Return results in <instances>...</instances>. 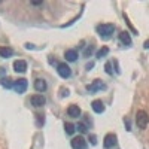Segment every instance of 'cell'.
<instances>
[{
  "label": "cell",
  "mask_w": 149,
  "mask_h": 149,
  "mask_svg": "<svg viewBox=\"0 0 149 149\" xmlns=\"http://www.w3.org/2000/svg\"><path fill=\"white\" fill-rule=\"evenodd\" d=\"M116 143H118V140H116V136L113 133H109V134L104 136V142H103L104 149H112Z\"/></svg>",
  "instance_id": "cell-7"
},
{
  "label": "cell",
  "mask_w": 149,
  "mask_h": 149,
  "mask_svg": "<svg viewBox=\"0 0 149 149\" xmlns=\"http://www.w3.org/2000/svg\"><path fill=\"white\" fill-rule=\"evenodd\" d=\"M90 140H91V145H97V139H95V136H90Z\"/></svg>",
  "instance_id": "cell-23"
},
{
  "label": "cell",
  "mask_w": 149,
  "mask_h": 149,
  "mask_svg": "<svg viewBox=\"0 0 149 149\" xmlns=\"http://www.w3.org/2000/svg\"><path fill=\"white\" fill-rule=\"evenodd\" d=\"M0 84H2V86H3V88H6V90L14 88V82H12L10 78H2V79H0Z\"/></svg>",
  "instance_id": "cell-16"
},
{
  "label": "cell",
  "mask_w": 149,
  "mask_h": 149,
  "mask_svg": "<svg viewBox=\"0 0 149 149\" xmlns=\"http://www.w3.org/2000/svg\"><path fill=\"white\" fill-rule=\"evenodd\" d=\"M27 86H29V84H27V79H24V78L14 81V90H15V91H17L18 94H22V93H26Z\"/></svg>",
  "instance_id": "cell-4"
},
{
  "label": "cell",
  "mask_w": 149,
  "mask_h": 149,
  "mask_svg": "<svg viewBox=\"0 0 149 149\" xmlns=\"http://www.w3.org/2000/svg\"><path fill=\"white\" fill-rule=\"evenodd\" d=\"M113 31H115V26L113 24H98L97 26V33L102 39L107 40L113 36Z\"/></svg>",
  "instance_id": "cell-1"
},
{
  "label": "cell",
  "mask_w": 149,
  "mask_h": 149,
  "mask_svg": "<svg viewBox=\"0 0 149 149\" xmlns=\"http://www.w3.org/2000/svg\"><path fill=\"white\" fill-rule=\"evenodd\" d=\"M64 57H66V60H67V61L73 63V61H76V60H78L79 54H78V51H76V49H67V51H66V54H64Z\"/></svg>",
  "instance_id": "cell-11"
},
{
  "label": "cell",
  "mask_w": 149,
  "mask_h": 149,
  "mask_svg": "<svg viewBox=\"0 0 149 149\" xmlns=\"http://www.w3.org/2000/svg\"><path fill=\"white\" fill-rule=\"evenodd\" d=\"M34 90L39 91V93L45 91V90H46V82H45L43 79H36V81H34Z\"/></svg>",
  "instance_id": "cell-14"
},
{
  "label": "cell",
  "mask_w": 149,
  "mask_h": 149,
  "mask_svg": "<svg viewBox=\"0 0 149 149\" xmlns=\"http://www.w3.org/2000/svg\"><path fill=\"white\" fill-rule=\"evenodd\" d=\"M136 124H137V127L145 130L149 124V116L145 110H139L137 113H136Z\"/></svg>",
  "instance_id": "cell-2"
},
{
  "label": "cell",
  "mask_w": 149,
  "mask_h": 149,
  "mask_svg": "<svg viewBox=\"0 0 149 149\" xmlns=\"http://www.w3.org/2000/svg\"><path fill=\"white\" fill-rule=\"evenodd\" d=\"M119 40H121L124 45H131V37H130L128 31H121V33H119Z\"/></svg>",
  "instance_id": "cell-15"
},
{
  "label": "cell",
  "mask_w": 149,
  "mask_h": 149,
  "mask_svg": "<svg viewBox=\"0 0 149 149\" xmlns=\"http://www.w3.org/2000/svg\"><path fill=\"white\" fill-rule=\"evenodd\" d=\"M124 19H125V22H127V24H128V27H130V29H131V30H133V33H134V34H137V30H136V29H134V27H133V26H131V22H130V21H128V18H127V15H125V14H124Z\"/></svg>",
  "instance_id": "cell-20"
},
{
  "label": "cell",
  "mask_w": 149,
  "mask_h": 149,
  "mask_svg": "<svg viewBox=\"0 0 149 149\" xmlns=\"http://www.w3.org/2000/svg\"><path fill=\"white\" fill-rule=\"evenodd\" d=\"M57 72H58V74L61 78H70L72 76V69L66 64V63H58L57 64Z\"/></svg>",
  "instance_id": "cell-3"
},
{
  "label": "cell",
  "mask_w": 149,
  "mask_h": 149,
  "mask_svg": "<svg viewBox=\"0 0 149 149\" xmlns=\"http://www.w3.org/2000/svg\"><path fill=\"white\" fill-rule=\"evenodd\" d=\"M143 46H145V48H146V49H149V40H146V42H145V45H143Z\"/></svg>",
  "instance_id": "cell-27"
},
{
  "label": "cell",
  "mask_w": 149,
  "mask_h": 149,
  "mask_svg": "<svg viewBox=\"0 0 149 149\" xmlns=\"http://www.w3.org/2000/svg\"><path fill=\"white\" fill-rule=\"evenodd\" d=\"M106 88V85L100 81V79H95L93 84H90V85H86V91L88 93H97V91H100V90H104Z\"/></svg>",
  "instance_id": "cell-6"
},
{
  "label": "cell",
  "mask_w": 149,
  "mask_h": 149,
  "mask_svg": "<svg viewBox=\"0 0 149 149\" xmlns=\"http://www.w3.org/2000/svg\"><path fill=\"white\" fill-rule=\"evenodd\" d=\"M61 93H63V94H61V95H69V90H61Z\"/></svg>",
  "instance_id": "cell-25"
},
{
  "label": "cell",
  "mask_w": 149,
  "mask_h": 149,
  "mask_svg": "<svg viewBox=\"0 0 149 149\" xmlns=\"http://www.w3.org/2000/svg\"><path fill=\"white\" fill-rule=\"evenodd\" d=\"M67 115H69L70 118H78V116H81V109H79V106H78V104H70V106L67 107Z\"/></svg>",
  "instance_id": "cell-8"
},
{
  "label": "cell",
  "mask_w": 149,
  "mask_h": 149,
  "mask_svg": "<svg viewBox=\"0 0 149 149\" xmlns=\"http://www.w3.org/2000/svg\"><path fill=\"white\" fill-rule=\"evenodd\" d=\"M72 148L73 149H86L88 145H86V140L82 137V136H78V137H73L72 142H70Z\"/></svg>",
  "instance_id": "cell-5"
},
{
  "label": "cell",
  "mask_w": 149,
  "mask_h": 149,
  "mask_svg": "<svg viewBox=\"0 0 149 149\" xmlns=\"http://www.w3.org/2000/svg\"><path fill=\"white\" fill-rule=\"evenodd\" d=\"M110 67H112V64H110V63H106V64H104V69H106V73H107V74H112V73H113Z\"/></svg>",
  "instance_id": "cell-22"
},
{
  "label": "cell",
  "mask_w": 149,
  "mask_h": 149,
  "mask_svg": "<svg viewBox=\"0 0 149 149\" xmlns=\"http://www.w3.org/2000/svg\"><path fill=\"white\" fill-rule=\"evenodd\" d=\"M64 130H66V133H67V134H70V136H72V134L74 133V130H76V125H73L72 122H66V124H64Z\"/></svg>",
  "instance_id": "cell-17"
},
{
  "label": "cell",
  "mask_w": 149,
  "mask_h": 149,
  "mask_svg": "<svg viewBox=\"0 0 149 149\" xmlns=\"http://www.w3.org/2000/svg\"><path fill=\"white\" fill-rule=\"evenodd\" d=\"M30 102H31V104H33L34 107H40V106L45 104V97H42V95H39V94H34V95H31Z\"/></svg>",
  "instance_id": "cell-9"
},
{
  "label": "cell",
  "mask_w": 149,
  "mask_h": 149,
  "mask_svg": "<svg viewBox=\"0 0 149 149\" xmlns=\"http://www.w3.org/2000/svg\"><path fill=\"white\" fill-rule=\"evenodd\" d=\"M124 124L127 125V130H131V128H130V121H128V119H124Z\"/></svg>",
  "instance_id": "cell-24"
},
{
  "label": "cell",
  "mask_w": 149,
  "mask_h": 149,
  "mask_svg": "<svg viewBox=\"0 0 149 149\" xmlns=\"http://www.w3.org/2000/svg\"><path fill=\"white\" fill-rule=\"evenodd\" d=\"M91 107H93V110L95 112V113H103L104 112V104H103L102 100H94L91 103Z\"/></svg>",
  "instance_id": "cell-12"
},
{
  "label": "cell",
  "mask_w": 149,
  "mask_h": 149,
  "mask_svg": "<svg viewBox=\"0 0 149 149\" xmlns=\"http://www.w3.org/2000/svg\"><path fill=\"white\" fill-rule=\"evenodd\" d=\"M14 70L17 73H24L27 70V63L24 60H17L15 63H14Z\"/></svg>",
  "instance_id": "cell-10"
},
{
  "label": "cell",
  "mask_w": 149,
  "mask_h": 149,
  "mask_svg": "<svg viewBox=\"0 0 149 149\" xmlns=\"http://www.w3.org/2000/svg\"><path fill=\"white\" fill-rule=\"evenodd\" d=\"M107 54H109V48H107V46H103V48H100V49L97 51L95 57H97V58H102V57H106Z\"/></svg>",
  "instance_id": "cell-18"
},
{
  "label": "cell",
  "mask_w": 149,
  "mask_h": 149,
  "mask_svg": "<svg viewBox=\"0 0 149 149\" xmlns=\"http://www.w3.org/2000/svg\"><path fill=\"white\" fill-rule=\"evenodd\" d=\"M93 51H94V48H93V46L86 48V49H85V52H84V55H85V57H90V55L93 54Z\"/></svg>",
  "instance_id": "cell-21"
},
{
  "label": "cell",
  "mask_w": 149,
  "mask_h": 149,
  "mask_svg": "<svg viewBox=\"0 0 149 149\" xmlns=\"http://www.w3.org/2000/svg\"><path fill=\"white\" fill-rule=\"evenodd\" d=\"M14 55V49L9 48V46H0V57L3 58H9Z\"/></svg>",
  "instance_id": "cell-13"
},
{
  "label": "cell",
  "mask_w": 149,
  "mask_h": 149,
  "mask_svg": "<svg viewBox=\"0 0 149 149\" xmlns=\"http://www.w3.org/2000/svg\"><path fill=\"white\" fill-rule=\"evenodd\" d=\"M31 5H34V6H40L42 2H31Z\"/></svg>",
  "instance_id": "cell-26"
},
{
  "label": "cell",
  "mask_w": 149,
  "mask_h": 149,
  "mask_svg": "<svg viewBox=\"0 0 149 149\" xmlns=\"http://www.w3.org/2000/svg\"><path fill=\"white\" fill-rule=\"evenodd\" d=\"M76 128H78V130H79L81 133H86V131H88V127H86L84 122H79L78 125H76Z\"/></svg>",
  "instance_id": "cell-19"
}]
</instances>
